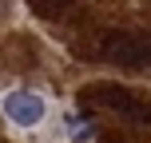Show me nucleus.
I'll use <instances>...</instances> for the list:
<instances>
[{"label": "nucleus", "mask_w": 151, "mask_h": 143, "mask_svg": "<svg viewBox=\"0 0 151 143\" xmlns=\"http://www.w3.org/2000/svg\"><path fill=\"white\" fill-rule=\"evenodd\" d=\"M83 107H99V111L119 115L123 123H135V127H151V99H143L139 91L123 88V83H88L80 91Z\"/></svg>", "instance_id": "nucleus-1"}, {"label": "nucleus", "mask_w": 151, "mask_h": 143, "mask_svg": "<svg viewBox=\"0 0 151 143\" xmlns=\"http://www.w3.org/2000/svg\"><path fill=\"white\" fill-rule=\"evenodd\" d=\"M99 56L119 68H151V32H139V28L111 32L99 44Z\"/></svg>", "instance_id": "nucleus-2"}, {"label": "nucleus", "mask_w": 151, "mask_h": 143, "mask_svg": "<svg viewBox=\"0 0 151 143\" xmlns=\"http://www.w3.org/2000/svg\"><path fill=\"white\" fill-rule=\"evenodd\" d=\"M0 107H4L8 123H16V127H36L44 119V99L36 91H8Z\"/></svg>", "instance_id": "nucleus-3"}, {"label": "nucleus", "mask_w": 151, "mask_h": 143, "mask_svg": "<svg viewBox=\"0 0 151 143\" xmlns=\"http://www.w3.org/2000/svg\"><path fill=\"white\" fill-rule=\"evenodd\" d=\"M28 4L36 8V12H44V16H60L68 4H76V0H28Z\"/></svg>", "instance_id": "nucleus-4"}, {"label": "nucleus", "mask_w": 151, "mask_h": 143, "mask_svg": "<svg viewBox=\"0 0 151 143\" xmlns=\"http://www.w3.org/2000/svg\"><path fill=\"white\" fill-rule=\"evenodd\" d=\"M68 135H72V139H88L91 131H88V127H83V123H80V119L72 115V119H68Z\"/></svg>", "instance_id": "nucleus-5"}]
</instances>
